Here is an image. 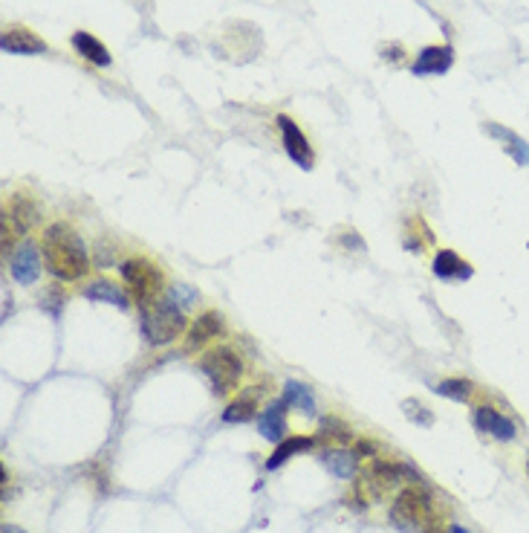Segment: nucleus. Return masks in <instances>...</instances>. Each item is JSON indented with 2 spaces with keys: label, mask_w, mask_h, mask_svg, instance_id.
Wrapping results in <instances>:
<instances>
[{
  "label": "nucleus",
  "mask_w": 529,
  "mask_h": 533,
  "mask_svg": "<svg viewBox=\"0 0 529 533\" xmlns=\"http://www.w3.org/2000/svg\"><path fill=\"white\" fill-rule=\"evenodd\" d=\"M451 64H454V50L437 44V47H425L411 64V70L414 76H442L451 70Z\"/></svg>",
  "instance_id": "4468645a"
},
{
  "label": "nucleus",
  "mask_w": 529,
  "mask_h": 533,
  "mask_svg": "<svg viewBox=\"0 0 529 533\" xmlns=\"http://www.w3.org/2000/svg\"><path fill=\"white\" fill-rule=\"evenodd\" d=\"M119 272H122V287L139 305V310L150 308L165 296V276H162L160 264H154L150 258H145V255L124 258V262L119 264Z\"/></svg>",
  "instance_id": "f03ea898"
},
{
  "label": "nucleus",
  "mask_w": 529,
  "mask_h": 533,
  "mask_svg": "<svg viewBox=\"0 0 529 533\" xmlns=\"http://www.w3.org/2000/svg\"><path fill=\"white\" fill-rule=\"evenodd\" d=\"M315 446H318V438H313V435H289V438H284L281 444L275 446V453L267 458L263 467H267V473H275V470H281L289 458L313 453Z\"/></svg>",
  "instance_id": "2eb2a0df"
},
{
  "label": "nucleus",
  "mask_w": 529,
  "mask_h": 533,
  "mask_svg": "<svg viewBox=\"0 0 529 533\" xmlns=\"http://www.w3.org/2000/svg\"><path fill=\"white\" fill-rule=\"evenodd\" d=\"M318 444L327 446H347L356 441V432L347 420H342L339 415H324L322 420H318Z\"/></svg>",
  "instance_id": "a211bd4d"
},
{
  "label": "nucleus",
  "mask_w": 529,
  "mask_h": 533,
  "mask_svg": "<svg viewBox=\"0 0 529 533\" xmlns=\"http://www.w3.org/2000/svg\"><path fill=\"white\" fill-rule=\"evenodd\" d=\"M197 368L208 380V389H212L217 398H229L243 380V357L232 345L208 348L197 360Z\"/></svg>",
  "instance_id": "7ed1b4c3"
},
{
  "label": "nucleus",
  "mask_w": 529,
  "mask_h": 533,
  "mask_svg": "<svg viewBox=\"0 0 529 533\" xmlns=\"http://www.w3.org/2000/svg\"><path fill=\"white\" fill-rule=\"evenodd\" d=\"M275 125H278V131H281V140H284V152H287V157L296 162L298 169H304V171H310L313 166H315V154H313V145H310V140L304 136V131L298 128V122L292 119V116H287V114H281L275 119Z\"/></svg>",
  "instance_id": "423d86ee"
},
{
  "label": "nucleus",
  "mask_w": 529,
  "mask_h": 533,
  "mask_svg": "<svg viewBox=\"0 0 529 533\" xmlns=\"http://www.w3.org/2000/svg\"><path fill=\"white\" fill-rule=\"evenodd\" d=\"M4 215L12 221V226L18 229V235H26V232L44 221V209H41V203L30 195H12Z\"/></svg>",
  "instance_id": "9b49d317"
},
{
  "label": "nucleus",
  "mask_w": 529,
  "mask_h": 533,
  "mask_svg": "<svg viewBox=\"0 0 529 533\" xmlns=\"http://www.w3.org/2000/svg\"><path fill=\"white\" fill-rule=\"evenodd\" d=\"M0 50L9 52V56H44L50 47L44 38L32 30H26V26H9V30H4V35H0Z\"/></svg>",
  "instance_id": "9d476101"
},
{
  "label": "nucleus",
  "mask_w": 529,
  "mask_h": 533,
  "mask_svg": "<svg viewBox=\"0 0 529 533\" xmlns=\"http://www.w3.org/2000/svg\"><path fill=\"white\" fill-rule=\"evenodd\" d=\"M44 255H41V244L35 241H21L18 250L12 253V262H9V272L12 279L18 284L30 287L41 279V272H44Z\"/></svg>",
  "instance_id": "0eeeda50"
},
{
  "label": "nucleus",
  "mask_w": 529,
  "mask_h": 533,
  "mask_svg": "<svg viewBox=\"0 0 529 533\" xmlns=\"http://www.w3.org/2000/svg\"><path fill=\"white\" fill-rule=\"evenodd\" d=\"M526 473H529V455H526Z\"/></svg>",
  "instance_id": "f704fd0d"
},
{
  "label": "nucleus",
  "mask_w": 529,
  "mask_h": 533,
  "mask_svg": "<svg viewBox=\"0 0 529 533\" xmlns=\"http://www.w3.org/2000/svg\"><path fill=\"white\" fill-rule=\"evenodd\" d=\"M423 533H449V528H442V525L437 522V519H434V522H431Z\"/></svg>",
  "instance_id": "2f4dec72"
},
{
  "label": "nucleus",
  "mask_w": 529,
  "mask_h": 533,
  "mask_svg": "<svg viewBox=\"0 0 529 533\" xmlns=\"http://www.w3.org/2000/svg\"><path fill=\"white\" fill-rule=\"evenodd\" d=\"M15 238H18V229L12 226V221L4 215V224H0V241H4V253H6V255H9V250H18Z\"/></svg>",
  "instance_id": "c85d7f7f"
},
{
  "label": "nucleus",
  "mask_w": 529,
  "mask_h": 533,
  "mask_svg": "<svg viewBox=\"0 0 529 533\" xmlns=\"http://www.w3.org/2000/svg\"><path fill=\"white\" fill-rule=\"evenodd\" d=\"M322 464L339 478H353L356 470H359V458L353 455V449H344V446L322 449Z\"/></svg>",
  "instance_id": "412c9836"
},
{
  "label": "nucleus",
  "mask_w": 529,
  "mask_h": 533,
  "mask_svg": "<svg viewBox=\"0 0 529 533\" xmlns=\"http://www.w3.org/2000/svg\"><path fill=\"white\" fill-rule=\"evenodd\" d=\"M483 131L489 133L492 140H500V142H504V152H506L515 162H518V166H529V142L521 140L518 133L509 131V128H504V125H497V122H486Z\"/></svg>",
  "instance_id": "6ab92c4d"
},
{
  "label": "nucleus",
  "mask_w": 529,
  "mask_h": 533,
  "mask_svg": "<svg viewBox=\"0 0 529 533\" xmlns=\"http://www.w3.org/2000/svg\"><path fill=\"white\" fill-rule=\"evenodd\" d=\"M0 533H26V530H23V528H18V525L4 522V528H0Z\"/></svg>",
  "instance_id": "473e14b6"
},
{
  "label": "nucleus",
  "mask_w": 529,
  "mask_h": 533,
  "mask_svg": "<svg viewBox=\"0 0 529 533\" xmlns=\"http://www.w3.org/2000/svg\"><path fill=\"white\" fill-rule=\"evenodd\" d=\"M223 334H226V322H223V317L217 310H205L200 313L197 319L188 322V331H186V351H200L205 348L208 343H214V339H220Z\"/></svg>",
  "instance_id": "1a4fd4ad"
},
{
  "label": "nucleus",
  "mask_w": 529,
  "mask_h": 533,
  "mask_svg": "<svg viewBox=\"0 0 529 533\" xmlns=\"http://www.w3.org/2000/svg\"><path fill=\"white\" fill-rule=\"evenodd\" d=\"M258 415V389L243 391L241 398L229 400V406L223 409V423H249Z\"/></svg>",
  "instance_id": "4be33fe9"
},
{
  "label": "nucleus",
  "mask_w": 529,
  "mask_h": 533,
  "mask_svg": "<svg viewBox=\"0 0 529 533\" xmlns=\"http://www.w3.org/2000/svg\"><path fill=\"white\" fill-rule=\"evenodd\" d=\"M81 296L93 299V302H105V305H114L119 310H128L133 299L128 296V290L124 287H119L116 281L110 279H96V281H87L85 290H81Z\"/></svg>",
  "instance_id": "f3484780"
},
{
  "label": "nucleus",
  "mask_w": 529,
  "mask_h": 533,
  "mask_svg": "<svg viewBox=\"0 0 529 533\" xmlns=\"http://www.w3.org/2000/svg\"><path fill=\"white\" fill-rule=\"evenodd\" d=\"M188 319L171 296H162L160 302L142 310V334L150 345H171L177 336H186Z\"/></svg>",
  "instance_id": "39448f33"
},
{
  "label": "nucleus",
  "mask_w": 529,
  "mask_h": 533,
  "mask_svg": "<svg viewBox=\"0 0 529 533\" xmlns=\"http://www.w3.org/2000/svg\"><path fill=\"white\" fill-rule=\"evenodd\" d=\"M402 412L408 415V420L420 423V427H431V423H434V415H431L428 409L420 406L416 400H406V403H402Z\"/></svg>",
  "instance_id": "bb28decb"
},
{
  "label": "nucleus",
  "mask_w": 529,
  "mask_h": 533,
  "mask_svg": "<svg viewBox=\"0 0 529 533\" xmlns=\"http://www.w3.org/2000/svg\"><path fill=\"white\" fill-rule=\"evenodd\" d=\"M431 270H434V276L440 281H469L475 276V267L463 262L454 250H440L434 255V262H431Z\"/></svg>",
  "instance_id": "dca6fc26"
},
{
  "label": "nucleus",
  "mask_w": 529,
  "mask_h": 533,
  "mask_svg": "<svg viewBox=\"0 0 529 533\" xmlns=\"http://www.w3.org/2000/svg\"><path fill=\"white\" fill-rule=\"evenodd\" d=\"M287 400H272L263 406V412L258 418V432H260V438L263 441H269V444H281L284 438H289L287 435Z\"/></svg>",
  "instance_id": "f8f14e48"
},
{
  "label": "nucleus",
  "mask_w": 529,
  "mask_h": 533,
  "mask_svg": "<svg viewBox=\"0 0 529 533\" xmlns=\"http://www.w3.org/2000/svg\"><path fill=\"white\" fill-rule=\"evenodd\" d=\"M388 519H391V525L397 530L423 533L431 522H434V501H431V493L416 482L402 487V493L394 499L391 510H388Z\"/></svg>",
  "instance_id": "20e7f679"
},
{
  "label": "nucleus",
  "mask_w": 529,
  "mask_h": 533,
  "mask_svg": "<svg viewBox=\"0 0 529 533\" xmlns=\"http://www.w3.org/2000/svg\"><path fill=\"white\" fill-rule=\"evenodd\" d=\"M449 533H471V530H466L463 525H449Z\"/></svg>",
  "instance_id": "72a5a7b5"
},
{
  "label": "nucleus",
  "mask_w": 529,
  "mask_h": 533,
  "mask_svg": "<svg viewBox=\"0 0 529 533\" xmlns=\"http://www.w3.org/2000/svg\"><path fill=\"white\" fill-rule=\"evenodd\" d=\"M67 302V293H64V287L61 284H50L44 287V296H41V308H44L50 317H59L61 308Z\"/></svg>",
  "instance_id": "393cba45"
},
{
  "label": "nucleus",
  "mask_w": 529,
  "mask_h": 533,
  "mask_svg": "<svg viewBox=\"0 0 529 533\" xmlns=\"http://www.w3.org/2000/svg\"><path fill=\"white\" fill-rule=\"evenodd\" d=\"M284 400L287 406H296L304 415H315V394L310 391V386H304L298 380L284 382Z\"/></svg>",
  "instance_id": "5701e85b"
},
{
  "label": "nucleus",
  "mask_w": 529,
  "mask_h": 533,
  "mask_svg": "<svg viewBox=\"0 0 529 533\" xmlns=\"http://www.w3.org/2000/svg\"><path fill=\"white\" fill-rule=\"evenodd\" d=\"M402 478H411V482H416L414 470H408L406 464L388 461V458H373L370 467H368L365 482L373 484V496H379V493H385V490H391V487L402 484Z\"/></svg>",
  "instance_id": "6e6552de"
},
{
  "label": "nucleus",
  "mask_w": 529,
  "mask_h": 533,
  "mask_svg": "<svg viewBox=\"0 0 529 533\" xmlns=\"http://www.w3.org/2000/svg\"><path fill=\"white\" fill-rule=\"evenodd\" d=\"M169 296L174 299V302L183 308V310H188L194 302H197V293L191 290V287H186V284H174V287H169Z\"/></svg>",
  "instance_id": "cd10ccee"
},
{
  "label": "nucleus",
  "mask_w": 529,
  "mask_h": 533,
  "mask_svg": "<svg viewBox=\"0 0 529 533\" xmlns=\"http://www.w3.org/2000/svg\"><path fill=\"white\" fill-rule=\"evenodd\" d=\"M376 453H379V446H376L373 441H368V438H356L353 441V455L356 458H373Z\"/></svg>",
  "instance_id": "c756f323"
},
{
  "label": "nucleus",
  "mask_w": 529,
  "mask_h": 533,
  "mask_svg": "<svg viewBox=\"0 0 529 533\" xmlns=\"http://www.w3.org/2000/svg\"><path fill=\"white\" fill-rule=\"evenodd\" d=\"M344 247L347 250H365V241H361V235H353V232H347V235H344Z\"/></svg>",
  "instance_id": "7c9ffc66"
},
{
  "label": "nucleus",
  "mask_w": 529,
  "mask_h": 533,
  "mask_svg": "<svg viewBox=\"0 0 529 533\" xmlns=\"http://www.w3.org/2000/svg\"><path fill=\"white\" fill-rule=\"evenodd\" d=\"M434 391L440 394V398H449V400H457V403H469L471 391H475V382L466 380V377H445V380L437 382Z\"/></svg>",
  "instance_id": "b1692460"
},
{
  "label": "nucleus",
  "mask_w": 529,
  "mask_h": 533,
  "mask_svg": "<svg viewBox=\"0 0 529 533\" xmlns=\"http://www.w3.org/2000/svg\"><path fill=\"white\" fill-rule=\"evenodd\" d=\"M41 255H44L47 272L59 281H81L90 272L87 244L64 221H55L44 229V235H41Z\"/></svg>",
  "instance_id": "f257e3e1"
},
{
  "label": "nucleus",
  "mask_w": 529,
  "mask_h": 533,
  "mask_svg": "<svg viewBox=\"0 0 529 533\" xmlns=\"http://www.w3.org/2000/svg\"><path fill=\"white\" fill-rule=\"evenodd\" d=\"M471 420H475V427L483 435H489V438L504 441V444H509L515 438V432H518V429H515V423L506 415H500L495 406H478L475 415H471Z\"/></svg>",
  "instance_id": "ddd939ff"
},
{
  "label": "nucleus",
  "mask_w": 529,
  "mask_h": 533,
  "mask_svg": "<svg viewBox=\"0 0 529 533\" xmlns=\"http://www.w3.org/2000/svg\"><path fill=\"white\" fill-rule=\"evenodd\" d=\"M368 496H370L368 484L365 482H356V487L344 496V504H347V508H353L356 513H361V510H368V504H370Z\"/></svg>",
  "instance_id": "a878e982"
},
{
  "label": "nucleus",
  "mask_w": 529,
  "mask_h": 533,
  "mask_svg": "<svg viewBox=\"0 0 529 533\" xmlns=\"http://www.w3.org/2000/svg\"><path fill=\"white\" fill-rule=\"evenodd\" d=\"M69 41H73V50H76L78 56L85 59L87 64L110 67V61H114V59H110V50L102 44V41L96 38V35H90V32H85V30H76Z\"/></svg>",
  "instance_id": "aec40b11"
}]
</instances>
